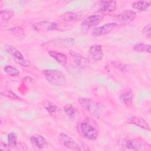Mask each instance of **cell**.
Here are the masks:
<instances>
[{"mask_svg":"<svg viewBox=\"0 0 151 151\" xmlns=\"http://www.w3.org/2000/svg\"><path fill=\"white\" fill-rule=\"evenodd\" d=\"M93 8L97 12L104 15L116 11L117 5L115 1H99L94 4Z\"/></svg>","mask_w":151,"mask_h":151,"instance_id":"obj_5","label":"cell"},{"mask_svg":"<svg viewBox=\"0 0 151 151\" xmlns=\"http://www.w3.org/2000/svg\"><path fill=\"white\" fill-rule=\"evenodd\" d=\"M30 143L32 147L37 150H41L47 146V140L42 135L34 134L30 137Z\"/></svg>","mask_w":151,"mask_h":151,"instance_id":"obj_15","label":"cell"},{"mask_svg":"<svg viewBox=\"0 0 151 151\" xmlns=\"http://www.w3.org/2000/svg\"><path fill=\"white\" fill-rule=\"evenodd\" d=\"M14 12L11 8H6L0 11L1 19L4 21H8L10 20L14 16Z\"/></svg>","mask_w":151,"mask_h":151,"instance_id":"obj_25","label":"cell"},{"mask_svg":"<svg viewBox=\"0 0 151 151\" xmlns=\"http://www.w3.org/2000/svg\"><path fill=\"white\" fill-rule=\"evenodd\" d=\"M145 142L139 138H133L126 140L124 143V147L128 150H144L146 149Z\"/></svg>","mask_w":151,"mask_h":151,"instance_id":"obj_13","label":"cell"},{"mask_svg":"<svg viewBox=\"0 0 151 151\" xmlns=\"http://www.w3.org/2000/svg\"><path fill=\"white\" fill-rule=\"evenodd\" d=\"M133 49L134 51L139 52H145L148 54H150L151 52V46L149 44L142 42H138L135 44L133 47Z\"/></svg>","mask_w":151,"mask_h":151,"instance_id":"obj_23","label":"cell"},{"mask_svg":"<svg viewBox=\"0 0 151 151\" xmlns=\"http://www.w3.org/2000/svg\"><path fill=\"white\" fill-rule=\"evenodd\" d=\"M4 70L5 73H6L8 76L11 77H15L19 74V70L10 65L5 66V67L4 68Z\"/></svg>","mask_w":151,"mask_h":151,"instance_id":"obj_27","label":"cell"},{"mask_svg":"<svg viewBox=\"0 0 151 151\" xmlns=\"http://www.w3.org/2000/svg\"><path fill=\"white\" fill-rule=\"evenodd\" d=\"M32 27L38 32H49L59 29L60 24L54 21H41L34 23Z\"/></svg>","mask_w":151,"mask_h":151,"instance_id":"obj_10","label":"cell"},{"mask_svg":"<svg viewBox=\"0 0 151 151\" xmlns=\"http://www.w3.org/2000/svg\"><path fill=\"white\" fill-rule=\"evenodd\" d=\"M60 143L65 147L73 150H90L85 145L78 143L68 135L61 133L58 137Z\"/></svg>","mask_w":151,"mask_h":151,"instance_id":"obj_4","label":"cell"},{"mask_svg":"<svg viewBox=\"0 0 151 151\" xmlns=\"http://www.w3.org/2000/svg\"><path fill=\"white\" fill-rule=\"evenodd\" d=\"M83 17V13L81 11L67 12L63 14L61 18L65 22H75L80 20Z\"/></svg>","mask_w":151,"mask_h":151,"instance_id":"obj_19","label":"cell"},{"mask_svg":"<svg viewBox=\"0 0 151 151\" xmlns=\"http://www.w3.org/2000/svg\"><path fill=\"white\" fill-rule=\"evenodd\" d=\"M14 150H27V147L25 144L23 143H18L16 147L15 148Z\"/></svg>","mask_w":151,"mask_h":151,"instance_id":"obj_31","label":"cell"},{"mask_svg":"<svg viewBox=\"0 0 151 151\" xmlns=\"http://www.w3.org/2000/svg\"><path fill=\"white\" fill-rule=\"evenodd\" d=\"M98 126L91 118L84 119L78 126V129L81 136L90 140H95L98 137Z\"/></svg>","mask_w":151,"mask_h":151,"instance_id":"obj_1","label":"cell"},{"mask_svg":"<svg viewBox=\"0 0 151 151\" xmlns=\"http://www.w3.org/2000/svg\"><path fill=\"white\" fill-rule=\"evenodd\" d=\"M111 64L115 68L124 73H129L130 71L129 65L117 61H113L111 62Z\"/></svg>","mask_w":151,"mask_h":151,"instance_id":"obj_24","label":"cell"},{"mask_svg":"<svg viewBox=\"0 0 151 151\" xmlns=\"http://www.w3.org/2000/svg\"><path fill=\"white\" fill-rule=\"evenodd\" d=\"M133 91L130 87L124 88L122 91L120 96V99L121 101L126 107H130L133 104Z\"/></svg>","mask_w":151,"mask_h":151,"instance_id":"obj_14","label":"cell"},{"mask_svg":"<svg viewBox=\"0 0 151 151\" xmlns=\"http://www.w3.org/2000/svg\"><path fill=\"white\" fill-rule=\"evenodd\" d=\"M75 43V40L72 37H67L65 38L55 39L42 44L44 47L49 48H67L71 47Z\"/></svg>","mask_w":151,"mask_h":151,"instance_id":"obj_8","label":"cell"},{"mask_svg":"<svg viewBox=\"0 0 151 151\" xmlns=\"http://www.w3.org/2000/svg\"><path fill=\"white\" fill-rule=\"evenodd\" d=\"M117 25L114 22L107 23L99 27L93 29L91 32V35L93 37L97 38L107 35L113 31Z\"/></svg>","mask_w":151,"mask_h":151,"instance_id":"obj_11","label":"cell"},{"mask_svg":"<svg viewBox=\"0 0 151 151\" xmlns=\"http://www.w3.org/2000/svg\"><path fill=\"white\" fill-rule=\"evenodd\" d=\"M49 55L54 59L58 63L64 66L67 64V56L63 53L57 52L56 51H50L48 52Z\"/></svg>","mask_w":151,"mask_h":151,"instance_id":"obj_20","label":"cell"},{"mask_svg":"<svg viewBox=\"0 0 151 151\" xmlns=\"http://www.w3.org/2000/svg\"><path fill=\"white\" fill-rule=\"evenodd\" d=\"M0 149L2 150H10L11 149L8 145H6L5 143H3L2 142H1L0 144Z\"/></svg>","mask_w":151,"mask_h":151,"instance_id":"obj_32","label":"cell"},{"mask_svg":"<svg viewBox=\"0 0 151 151\" xmlns=\"http://www.w3.org/2000/svg\"><path fill=\"white\" fill-rule=\"evenodd\" d=\"M69 54L75 64L81 68L85 69L89 66V60L79 52L74 50H70Z\"/></svg>","mask_w":151,"mask_h":151,"instance_id":"obj_12","label":"cell"},{"mask_svg":"<svg viewBox=\"0 0 151 151\" xmlns=\"http://www.w3.org/2000/svg\"><path fill=\"white\" fill-rule=\"evenodd\" d=\"M42 74L45 79L54 86H63L66 84L67 80L65 75L58 70H44L42 71Z\"/></svg>","mask_w":151,"mask_h":151,"instance_id":"obj_3","label":"cell"},{"mask_svg":"<svg viewBox=\"0 0 151 151\" xmlns=\"http://www.w3.org/2000/svg\"><path fill=\"white\" fill-rule=\"evenodd\" d=\"M80 105L91 116L99 119L103 114V106L91 99L80 97L78 98Z\"/></svg>","mask_w":151,"mask_h":151,"instance_id":"obj_2","label":"cell"},{"mask_svg":"<svg viewBox=\"0 0 151 151\" xmlns=\"http://www.w3.org/2000/svg\"><path fill=\"white\" fill-rule=\"evenodd\" d=\"M4 47L6 51L11 55L16 63L24 67H29L30 65L29 61L24 57L23 55L18 49L12 45L7 44H5Z\"/></svg>","mask_w":151,"mask_h":151,"instance_id":"obj_7","label":"cell"},{"mask_svg":"<svg viewBox=\"0 0 151 151\" xmlns=\"http://www.w3.org/2000/svg\"><path fill=\"white\" fill-rule=\"evenodd\" d=\"M89 56L95 61H100L103 57V47L101 45L94 44L88 50Z\"/></svg>","mask_w":151,"mask_h":151,"instance_id":"obj_16","label":"cell"},{"mask_svg":"<svg viewBox=\"0 0 151 151\" xmlns=\"http://www.w3.org/2000/svg\"><path fill=\"white\" fill-rule=\"evenodd\" d=\"M8 145L10 148L15 149L17 145V134L14 132H11L8 134Z\"/></svg>","mask_w":151,"mask_h":151,"instance_id":"obj_26","label":"cell"},{"mask_svg":"<svg viewBox=\"0 0 151 151\" xmlns=\"http://www.w3.org/2000/svg\"><path fill=\"white\" fill-rule=\"evenodd\" d=\"M42 105L45 109L48 111L50 115L54 117H58L61 114V109L54 103L48 100H45L43 102Z\"/></svg>","mask_w":151,"mask_h":151,"instance_id":"obj_17","label":"cell"},{"mask_svg":"<svg viewBox=\"0 0 151 151\" xmlns=\"http://www.w3.org/2000/svg\"><path fill=\"white\" fill-rule=\"evenodd\" d=\"M150 4L151 1H137L134 2L132 6L139 11H146L150 7Z\"/></svg>","mask_w":151,"mask_h":151,"instance_id":"obj_22","label":"cell"},{"mask_svg":"<svg viewBox=\"0 0 151 151\" xmlns=\"http://www.w3.org/2000/svg\"><path fill=\"white\" fill-rule=\"evenodd\" d=\"M103 18V15L100 14L90 15L84 19L81 23V28L83 31L87 32L95 27L101 22Z\"/></svg>","mask_w":151,"mask_h":151,"instance_id":"obj_9","label":"cell"},{"mask_svg":"<svg viewBox=\"0 0 151 151\" xmlns=\"http://www.w3.org/2000/svg\"><path fill=\"white\" fill-rule=\"evenodd\" d=\"M137 17L136 12L126 10L116 15L113 18V22L117 25H125L129 24L133 22Z\"/></svg>","mask_w":151,"mask_h":151,"instance_id":"obj_6","label":"cell"},{"mask_svg":"<svg viewBox=\"0 0 151 151\" xmlns=\"http://www.w3.org/2000/svg\"><path fill=\"white\" fill-rule=\"evenodd\" d=\"M127 123L137 126L143 129L146 130H150V126L147 122L143 118L139 116H133L129 117L127 120Z\"/></svg>","mask_w":151,"mask_h":151,"instance_id":"obj_18","label":"cell"},{"mask_svg":"<svg viewBox=\"0 0 151 151\" xmlns=\"http://www.w3.org/2000/svg\"><path fill=\"white\" fill-rule=\"evenodd\" d=\"M63 110L65 114L71 119L77 118L80 114V112L77 108L71 104H66L64 105Z\"/></svg>","mask_w":151,"mask_h":151,"instance_id":"obj_21","label":"cell"},{"mask_svg":"<svg viewBox=\"0 0 151 151\" xmlns=\"http://www.w3.org/2000/svg\"><path fill=\"white\" fill-rule=\"evenodd\" d=\"M150 29H151V25H150V23L147 24L146 25H145L142 29V32L143 34L147 38H150V35H151V32H150Z\"/></svg>","mask_w":151,"mask_h":151,"instance_id":"obj_30","label":"cell"},{"mask_svg":"<svg viewBox=\"0 0 151 151\" xmlns=\"http://www.w3.org/2000/svg\"><path fill=\"white\" fill-rule=\"evenodd\" d=\"M1 95L11 100H21V98L19 96H18L17 94H15V93L12 92L9 90H4L1 93Z\"/></svg>","mask_w":151,"mask_h":151,"instance_id":"obj_28","label":"cell"},{"mask_svg":"<svg viewBox=\"0 0 151 151\" xmlns=\"http://www.w3.org/2000/svg\"><path fill=\"white\" fill-rule=\"evenodd\" d=\"M9 31L17 37L22 38L24 37V30L20 27H15L14 28H11Z\"/></svg>","mask_w":151,"mask_h":151,"instance_id":"obj_29","label":"cell"}]
</instances>
